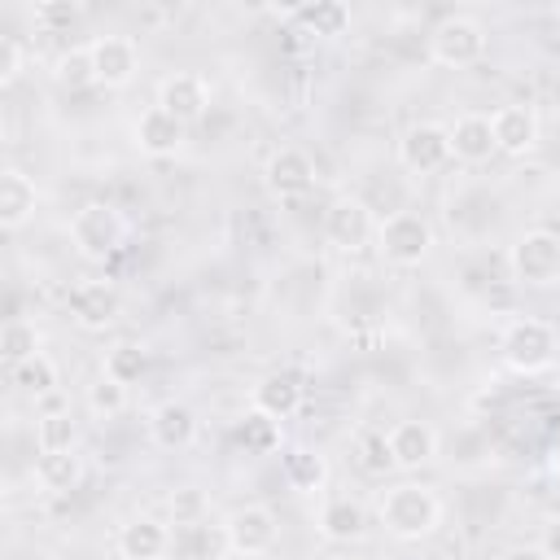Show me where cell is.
Segmentation results:
<instances>
[{
	"label": "cell",
	"mask_w": 560,
	"mask_h": 560,
	"mask_svg": "<svg viewBox=\"0 0 560 560\" xmlns=\"http://www.w3.org/2000/svg\"><path fill=\"white\" fill-rule=\"evenodd\" d=\"M438 521H442V503H438V494H433L429 486H420V481H398V486H389L385 499H381V525H385L394 538H402V542H416V538L433 534Z\"/></svg>",
	"instance_id": "obj_1"
},
{
	"label": "cell",
	"mask_w": 560,
	"mask_h": 560,
	"mask_svg": "<svg viewBox=\"0 0 560 560\" xmlns=\"http://www.w3.org/2000/svg\"><path fill=\"white\" fill-rule=\"evenodd\" d=\"M376 249L394 267H420L433 249V228L416 210H394L376 223Z\"/></svg>",
	"instance_id": "obj_2"
},
{
	"label": "cell",
	"mask_w": 560,
	"mask_h": 560,
	"mask_svg": "<svg viewBox=\"0 0 560 560\" xmlns=\"http://www.w3.org/2000/svg\"><path fill=\"white\" fill-rule=\"evenodd\" d=\"M499 350H503V363L512 372H521V376L547 372L556 363V328L547 319H534V315L512 319L503 341H499Z\"/></svg>",
	"instance_id": "obj_3"
},
{
	"label": "cell",
	"mask_w": 560,
	"mask_h": 560,
	"mask_svg": "<svg viewBox=\"0 0 560 560\" xmlns=\"http://www.w3.org/2000/svg\"><path fill=\"white\" fill-rule=\"evenodd\" d=\"M508 267L521 284L529 289H551L560 284V232H547V228H534V232H521L512 241V254H508Z\"/></svg>",
	"instance_id": "obj_4"
},
{
	"label": "cell",
	"mask_w": 560,
	"mask_h": 560,
	"mask_svg": "<svg viewBox=\"0 0 560 560\" xmlns=\"http://www.w3.org/2000/svg\"><path fill=\"white\" fill-rule=\"evenodd\" d=\"M122 236H127V219H122L109 201H88V206H79L74 219H70V241H74V249H79L83 258H92V262L109 258V254L122 245Z\"/></svg>",
	"instance_id": "obj_5"
},
{
	"label": "cell",
	"mask_w": 560,
	"mask_h": 560,
	"mask_svg": "<svg viewBox=\"0 0 560 560\" xmlns=\"http://www.w3.org/2000/svg\"><path fill=\"white\" fill-rule=\"evenodd\" d=\"M490 48V35L481 22L472 18H442L433 31H429V57L438 66H451V70H464V66H477Z\"/></svg>",
	"instance_id": "obj_6"
},
{
	"label": "cell",
	"mask_w": 560,
	"mask_h": 560,
	"mask_svg": "<svg viewBox=\"0 0 560 560\" xmlns=\"http://www.w3.org/2000/svg\"><path fill=\"white\" fill-rule=\"evenodd\" d=\"M451 158H455L451 153V127H442V122H416L398 140V162L411 175H438Z\"/></svg>",
	"instance_id": "obj_7"
},
{
	"label": "cell",
	"mask_w": 560,
	"mask_h": 560,
	"mask_svg": "<svg viewBox=\"0 0 560 560\" xmlns=\"http://www.w3.org/2000/svg\"><path fill=\"white\" fill-rule=\"evenodd\" d=\"M276 516L262 508V503H245V508H236L228 521H223V538H228V547L236 551V556H245V560H258V556H267L271 547H276Z\"/></svg>",
	"instance_id": "obj_8"
},
{
	"label": "cell",
	"mask_w": 560,
	"mask_h": 560,
	"mask_svg": "<svg viewBox=\"0 0 560 560\" xmlns=\"http://www.w3.org/2000/svg\"><path fill=\"white\" fill-rule=\"evenodd\" d=\"M88 57H92V79L101 88H127L140 70V48L131 35H96L88 44Z\"/></svg>",
	"instance_id": "obj_9"
},
{
	"label": "cell",
	"mask_w": 560,
	"mask_h": 560,
	"mask_svg": "<svg viewBox=\"0 0 560 560\" xmlns=\"http://www.w3.org/2000/svg\"><path fill=\"white\" fill-rule=\"evenodd\" d=\"M324 236L328 245H337L341 254H359L372 236H376V219L359 197H337L324 210Z\"/></svg>",
	"instance_id": "obj_10"
},
{
	"label": "cell",
	"mask_w": 560,
	"mask_h": 560,
	"mask_svg": "<svg viewBox=\"0 0 560 560\" xmlns=\"http://www.w3.org/2000/svg\"><path fill=\"white\" fill-rule=\"evenodd\" d=\"M70 319L88 332H101L118 319V289L109 280H79L70 289Z\"/></svg>",
	"instance_id": "obj_11"
},
{
	"label": "cell",
	"mask_w": 560,
	"mask_h": 560,
	"mask_svg": "<svg viewBox=\"0 0 560 560\" xmlns=\"http://www.w3.org/2000/svg\"><path fill=\"white\" fill-rule=\"evenodd\" d=\"M158 105H162L166 114H175V118L188 127L192 118L206 114V105H210V88H206L201 74L179 70V74H166V79L158 83Z\"/></svg>",
	"instance_id": "obj_12"
},
{
	"label": "cell",
	"mask_w": 560,
	"mask_h": 560,
	"mask_svg": "<svg viewBox=\"0 0 560 560\" xmlns=\"http://www.w3.org/2000/svg\"><path fill=\"white\" fill-rule=\"evenodd\" d=\"M490 127H494V149L508 153V158H525L534 144H538V118L529 105H503L490 114Z\"/></svg>",
	"instance_id": "obj_13"
},
{
	"label": "cell",
	"mask_w": 560,
	"mask_h": 560,
	"mask_svg": "<svg viewBox=\"0 0 560 560\" xmlns=\"http://www.w3.org/2000/svg\"><path fill=\"white\" fill-rule=\"evenodd\" d=\"M311 184H315V162L302 149L284 144V149H276L267 158V188L276 197H302Z\"/></svg>",
	"instance_id": "obj_14"
},
{
	"label": "cell",
	"mask_w": 560,
	"mask_h": 560,
	"mask_svg": "<svg viewBox=\"0 0 560 560\" xmlns=\"http://www.w3.org/2000/svg\"><path fill=\"white\" fill-rule=\"evenodd\" d=\"M389 455H394V468H424L433 455H438V433L424 424V420H398L389 429Z\"/></svg>",
	"instance_id": "obj_15"
},
{
	"label": "cell",
	"mask_w": 560,
	"mask_h": 560,
	"mask_svg": "<svg viewBox=\"0 0 560 560\" xmlns=\"http://www.w3.org/2000/svg\"><path fill=\"white\" fill-rule=\"evenodd\" d=\"M31 214H35V179L18 166H4L0 171V228L18 232L22 223H31Z\"/></svg>",
	"instance_id": "obj_16"
},
{
	"label": "cell",
	"mask_w": 560,
	"mask_h": 560,
	"mask_svg": "<svg viewBox=\"0 0 560 560\" xmlns=\"http://www.w3.org/2000/svg\"><path fill=\"white\" fill-rule=\"evenodd\" d=\"M319 534H324L328 542H359V538L368 534V512H363V503L350 499V494L324 499V508H319Z\"/></svg>",
	"instance_id": "obj_17"
},
{
	"label": "cell",
	"mask_w": 560,
	"mask_h": 560,
	"mask_svg": "<svg viewBox=\"0 0 560 560\" xmlns=\"http://www.w3.org/2000/svg\"><path fill=\"white\" fill-rule=\"evenodd\" d=\"M136 144L153 158H166L184 144V122L175 114H166L162 105H149L140 118H136Z\"/></svg>",
	"instance_id": "obj_18"
},
{
	"label": "cell",
	"mask_w": 560,
	"mask_h": 560,
	"mask_svg": "<svg viewBox=\"0 0 560 560\" xmlns=\"http://www.w3.org/2000/svg\"><path fill=\"white\" fill-rule=\"evenodd\" d=\"M451 153H455V162H468V166H477L490 153H499L490 118L486 114H459L455 127H451Z\"/></svg>",
	"instance_id": "obj_19"
},
{
	"label": "cell",
	"mask_w": 560,
	"mask_h": 560,
	"mask_svg": "<svg viewBox=\"0 0 560 560\" xmlns=\"http://www.w3.org/2000/svg\"><path fill=\"white\" fill-rule=\"evenodd\" d=\"M166 547H171V534L153 516H136L118 529V556L122 560H162Z\"/></svg>",
	"instance_id": "obj_20"
},
{
	"label": "cell",
	"mask_w": 560,
	"mask_h": 560,
	"mask_svg": "<svg viewBox=\"0 0 560 560\" xmlns=\"http://www.w3.org/2000/svg\"><path fill=\"white\" fill-rule=\"evenodd\" d=\"M254 407L271 420H289L302 407V381L293 372H271L254 385Z\"/></svg>",
	"instance_id": "obj_21"
},
{
	"label": "cell",
	"mask_w": 560,
	"mask_h": 560,
	"mask_svg": "<svg viewBox=\"0 0 560 560\" xmlns=\"http://www.w3.org/2000/svg\"><path fill=\"white\" fill-rule=\"evenodd\" d=\"M149 433H153V442H158L162 451H184V446H192V438H197V416H192V407H184V402H162V407H153V416H149Z\"/></svg>",
	"instance_id": "obj_22"
},
{
	"label": "cell",
	"mask_w": 560,
	"mask_h": 560,
	"mask_svg": "<svg viewBox=\"0 0 560 560\" xmlns=\"http://www.w3.org/2000/svg\"><path fill=\"white\" fill-rule=\"evenodd\" d=\"M35 481L48 490V494H66L83 481V455L79 451H52V455H39L35 459Z\"/></svg>",
	"instance_id": "obj_23"
},
{
	"label": "cell",
	"mask_w": 560,
	"mask_h": 560,
	"mask_svg": "<svg viewBox=\"0 0 560 560\" xmlns=\"http://www.w3.org/2000/svg\"><path fill=\"white\" fill-rule=\"evenodd\" d=\"M79 446V420L70 411H39L35 416V451L52 455V451H74Z\"/></svg>",
	"instance_id": "obj_24"
},
{
	"label": "cell",
	"mask_w": 560,
	"mask_h": 560,
	"mask_svg": "<svg viewBox=\"0 0 560 560\" xmlns=\"http://www.w3.org/2000/svg\"><path fill=\"white\" fill-rule=\"evenodd\" d=\"M9 381L26 394V398H35V402H44L48 394H57V363L39 350L35 359H26V363H18V368H9Z\"/></svg>",
	"instance_id": "obj_25"
},
{
	"label": "cell",
	"mask_w": 560,
	"mask_h": 560,
	"mask_svg": "<svg viewBox=\"0 0 560 560\" xmlns=\"http://www.w3.org/2000/svg\"><path fill=\"white\" fill-rule=\"evenodd\" d=\"M280 468H284V481L293 486V490H319L324 481H328V459L324 455H315V451H306V446H293V451H284V459H280Z\"/></svg>",
	"instance_id": "obj_26"
},
{
	"label": "cell",
	"mask_w": 560,
	"mask_h": 560,
	"mask_svg": "<svg viewBox=\"0 0 560 560\" xmlns=\"http://www.w3.org/2000/svg\"><path fill=\"white\" fill-rule=\"evenodd\" d=\"M35 354H39V328L31 319H22V315H9L4 328H0V359L9 368H18V363H26Z\"/></svg>",
	"instance_id": "obj_27"
},
{
	"label": "cell",
	"mask_w": 560,
	"mask_h": 560,
	"mask_svg": "<svg viewBox=\"0 0 560 560\" xmlns=\"http://www.w3.org/2000/svg\"><path fill=\"white\" fill-rule=\"evenodd\" d=\"M149 368V350L140 341H118L105 350V376H114L118 385H136Z\"/></svg>",
	"instance_id": "obj_28"
},
{
	"label": "cell",
	"mask_w": 560,
	"mask_h": 560,
	"mask_svg": "<svg viewBox=\"0 0 560 560\" xmlns=\"http://www.w3.org/2000/svg\"><path fill=\"white\" fill-rule=\"evenodd\" d=\"M298 18H302V26H306L311 35H346V26H350V9H346L341 0H315V4H302Z\"/></svg>",
	"instance_id": "obj_29"
},
{
	"label": "cell",
	"mask_w": 560,
	"mask_h": 560,
	"mask_svg": "<svg viewBox=\"0 0 560 560\" xmlns=\"http://www.w3.org/2000/svg\"><path fill=\"white\" fill-rule=\"evenodd\" d=\"M236 438H241V446H245V451L267 455V451H276V446H280V420H271V416H262V411L254 407V411H245V416H241Z\"/></svg>",
	"instance_id": "obj_30"
},
{
	"label": "cell",
	"mask_w": 560,
	"mask_h": 560,
	"mask_svg": "<svg viewBox=\"0 0 560 560\" xmlns=\"http://www.w3.org/2000/svg\"><path fill=\"white\" fill-rule=\"evenodd\" d=\"M354 459H359V468L363 472H385V468H394V455H389V433H376V429H363L359 438H354Z\"/></svg>",
	"instance_id": "obj_31"
},
{
	"label": "cell",
	"mask_w": 560,
	"mask_h": 560,
	"mask_svg": "<svg viewBox=\"0 0 560 560\" xmlns=\"http://www.w3.org/2000/svg\"><path fill=\"white\" fill-rule=\"evenodd\" d=\"M166 508H171V521L175 525H201L206 512H210V494L201 486H179V490H171Z\"/></svg>",
	"instance_id": "obj_32"
},
{
	"label": "cell",
	"mask_w": 560,
	"mask_h": 560,
	"mask_svg": "<svg viewBox=\"0 0 560 560\" xmlns=\"http://www.w3.org/2000/svg\"><path fill=\"white\" fill-rule=\"evenodd\" d=\"M88 407L96 411V416H105V420H114L122 407H127V385H118L114 376H96L92 385H88Z\"/></svg>",
	"instance_id": "obj_33"
},
{
	"label": "cell",
	"mask_w": 560,
	"mask_h": 560,
	"mask_svg": "<svg viewBox=\"0 0 560 560\" xmlns=\"http://www.w3.org/2000/svg\"><path fill=\"white\" fill-rule=\"evenodd\" d=\"M52 79H57L61 88L96 83V79H92V57H88V48H70V52H61V57L52 61Z\"/></svg>",
	"instance_id": "obj_34"
},
{
	"label": "cell",
	"mask_w": 560,
	"mask_h": 560,
	"mask_svg": "<svg viewBox=\"0 0 560 560\" xmlns=\"http://www.w3.org/2000/svg\"><path fill=\"white\" fill-rule=\"evenodd\" d=\"M74 22H79V4L74 0H44V4H35V26H44V31H66Z\"/></svg>",
	"instance_id": "obj_35"
},
{
	"label": "cell",
	"mask_w": 560,
	"mask_h": 560,
	"mask_svg": "<svg viewBox=\"0 0 560 560\" xmlns=\"http://www.w3.org/2000/svg\"><path fill=\"white\" fill-rule=\"evenodd\" d=\"M22 70V44L13 35H0V83H13Z\"/></svg>",
	"instance_id": "obj_36"
},
{
	"label": "cell",
	"mask_w": 560,
	"mask_h": 560,
	"mask_svg": "<svg viewBox=\"0 0 560 560\" xmlns=\"http://www.w3.org/2000/svg\"><path fill=\"white\" fill-rule=\"evenodd\" d=\"M538 547H542L551 560H560V521H551V525H547V534H542V542H538Z\"/></svg>",
	"instance_id": "obj_37"
},
{
	"label": "cell",
	"mask_w": 560,
	"mask_h": 560,
	"mask_svg": "<svg viewBox=\"0 0 560 560\" xmlns=\"http://www.w3.org/2000/svg\"><path fill=\"white\" fill-rule=\"evenodd\" d=\"M503 560H551L542 547H512V551H503Z\"/></svg>",
	"instance_id": "obj_38"
},
{
	"label": "cell",
	"mask_w": 560,
	"mask_h": 560,
	"mask_svg": "<svg viewBox=\"0 0 560 560\" xmlns=\"http://www.w3.org/2000/svg\"><path fill=\"white\" fill-rule=\"evenodd\" d=\"M551 486H556V494H560V459L551 464Z\"/></svg>",
	"instance_id": "obj_39"
}]
</instances>
